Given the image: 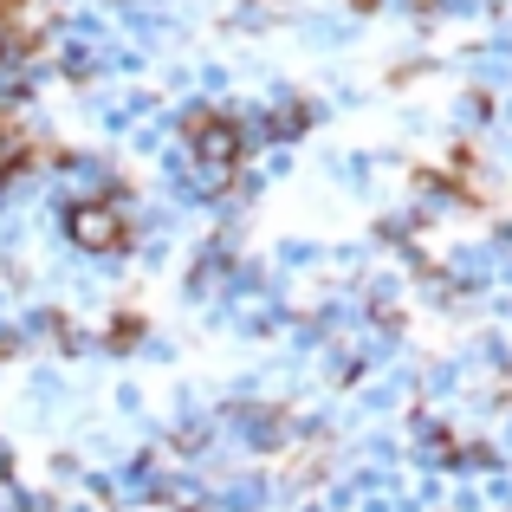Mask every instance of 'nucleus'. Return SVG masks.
Here are the masks:
<instances>
[{"instance_id": "nucleus-1", "label": "nucleus", "mask_w": 512, "mask_h": 512, "mask_svg": "<svg viewBox=\"0 0 512 512\" xmlns=\"http://www.w3.org/2000/svg\"><path fill=\"white\" fill-rule=\"evenodd\" d=\"M59 234L78 260L104 266V260H124L130 253V214H124V195L117 201H72L59 208Z\"/></svg>"}, {"instance_id": "nucleus-2", "label": "nucleus", "mask_w": 512, "mask_h": 512, "mask_svg": "<svg viewBox=\"0 0 512 512\" xmlns=\"http://www.w3.org/2000/svg\"><path fill=\"white\" fill-rule=\"evenodd\" d=\"M143 338H150V318L124 305V312L98 331V350H104V357H130V350H143Z\"/></svg>"}, {"instance_id": "nucleus-3", "label": "nucleus", "mask_w": 512, "mask_h": 512, "mask_svg": "<svg viewBox=\"0 0 512 512\" xmlns=\"http://www.w3.org/2000/svg\"><path fill=\"white\" fill-rule=\"evenodd\" d=\"M493 117H500V111H493V98H487V91H474V85H467V91H461V98H454V111H448V124H454V130H461V143H467V137H480V130H487V124H493Z\"/></svg>"}, {"instance_id": "nucleus-4", "label": "nucleus", "mask_w": 512, "mask_h": 512, "mask_svg": "<svg viewBox=\"0 0 512 512\" xmlns=\"http://www.w3.org/2000/svg\"><path fill=\"white\" fill-rule=\"evenodd\" d=\"M286 20H292L286 0H240V7L227 13V26H234V33H266V26H286Z\"/></svg>"}, {"instance_id": "nucleus-5", "label": "nucleus", "mask_w": 512, "mask_h": 512, "mask_svg": "<svg viewBox=\"0 0 512 512\" xmlns=\"http://www.w3.org/2000/svg\"><path fill=\"white\" fill-rule=\"evenodd\" d=\"M331 175H338L344 188H370L376 163H370V156H363V150H338V156H331Z\"/></svg>"}, {"instance_id": "nucleus-6", "label": "nucleus", "mask_w": 512, "mask_h": 512, "mask_svg": "<svg viewBox=\"0 0 512 512\" xmlns=\"http://www.w3.org/2000/svg\"><path fill=\"white\" fill-rule=\"evenodd\" d=\"M325 260V247H312V240H286V247H279V266H286V273H312V266ZM279 273V279H286Z\"/></svg>"}, {"instance_id": "nucleus-7", "label": "nucleus", "mask_w": 512, "mask_h": 512, "mask_svg": "<svg viewBox=\"0 0 512 512\" xmlns=\"http://www.w3.org/2000/svg\"><path fill=\"white\" fill-rule=\"evenodd\" d=\"M299 33L318 39V46H344V39H350V20H305Z\"/></svg>"}, {"instance_id": "nucleus-8", "label": "nucleus", "mask_w": 512, "mask_h": 512, "mask_svg": "<svg viewBox=\"0 0 512 512\" xmlns=\"http://www.w3.org/2000/svg\"><path fill=\"white\" fill-rule=\"evenodd\" d=\"M13 357H26V338L13 318H0V363H13Z\"/></svg>"}, {"instance_id": "nucleus-9", "label": "nucleus", "mask_w": 512, "mask_h": 512, "mask_svg": "<svg viewBox=\"0 0 512 512\" xmlns=\"http://www.w3.org/2000/svg\"><path fill=\"white\" fill-rule=\"evenodd\" d=\"M0 480H13V454H7V441H0Z\"/></svg>"}]
</instances>
